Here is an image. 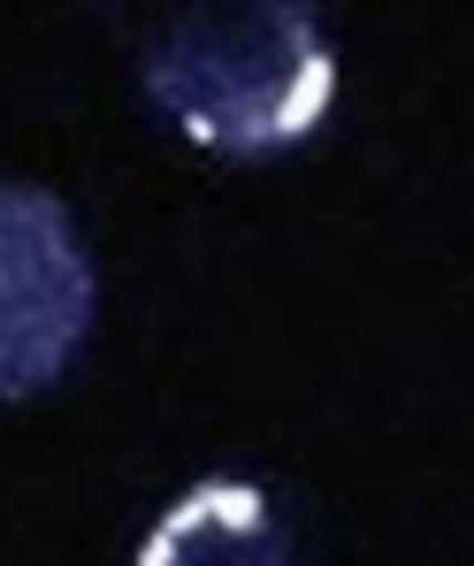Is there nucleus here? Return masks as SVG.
Instances as JSON below:
<instances>
[{"label":"nucleus","mask_w":474,"mask_h":566,"mask_svg":"<svg viewBox=\"0 0 474 566\" xmlns=\"http://www.w3.org/2000/svg\"><path fill=\"white\" fill-rule=\"evenodd\" d=\"M146 99L191 146L261 161L306 146L337 107V46L298 0H222L177 8L138 46Z\"/></svg>","instance_id":"1"},{"label":"nucleus","mask_w":474,"mask_h":566,"mask_svg":"<svg viewBox=\"0 0 474 566\" xmlns=\"http://www.w3.org/2000/svg\"><path fill=\"white\" fill-rule=\"evenodd\" d=\"M99 314L93 245L77 214L39 185L0 191V390L39 398L70 376Z\"/></svg>","instance_id":"2"},{"label":"nucleus","mask_w":474,"mask_h":566,"mask_svg":"<svg viewBox=\"0 0 474 566\" xmlns=\"http://www.w3.org/2000/svg\"><path fill=\"white\" fill-rule=\"evenodd\" d=\"M130 566H314L291 505L253 474H199L138 536Z\"/></svg>","instance_id":"3"}]
</instances>
